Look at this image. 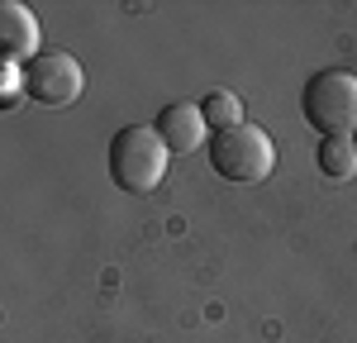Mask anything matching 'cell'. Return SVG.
I'll return each instance as SVG.
<instances>
[{
	"instance_id": "cell-1",
	"label": "cell",
	"mask_w": 357,
	"mask_h": 343,
	"mask_svg": "<svg viewBox=\"0 0 357 343\" xmlns=\"http://www.w3.org/2000/svg\"><path fill=\"white\" fill-rule=\"evenodd\" d=\"M167 162H172V148L162 143L158 124H129V129H119L114 143H110L114 186H124V191H134V196H148V191L162 186Z\"/></svg>"
},
{
	"instance_id": "cell-2",
	"label": "cell",
	"mask_w": 357,
	"mask_h": 343,
	"mask_svg": "<svg viewBox=\"0 0 357 343\" xmlns=\"http://www.w3.org/2000/svg\"><path fill=\"white\" fill-rule=\"evenodd\" d=\"M305 119L324 139H357V77L348 67H324L305 82Z\"/></svg>"
},
{
	"instance_id": "cell-3",
	"label": "cell",
	"mask_w": 357,
	"mask_h": 343,
	"mask_svg": "<svg viewBox=\"0 0 357 343\" xmlns=\"http://www.w3.org/2000/svg\"><path fill=\"white\" fill-rule=\"evenodd\" d=\"M210 167L224 181H262L276 167V143L257 124H234L224 134H210Z\"/></svg>"
},
{
	"instance_id": "cell-4",
	"label": "cell",
	"mask_w": 357,
	"mask_h": 343,
	"mask_svg": "<svg viewBox=\"0 0 357 343\" xmlns=\"http://www.w3.org/2000/svg\"><path fill=\"white\" fill-rule=\"evenodd\" d=\"M82 91H86L82 62H77L72 53H62V48H43V53L24 67V96L38 100V105H48V110L72 105Z\"/></svg>"
},
{
	"instance_id": "cell-5",
	"label": "cell",
	"mask_w": 357,
	"mask_h": 343,
	"mask_svg": "<svg viewBox=\"0 0 357 343\" xmlns=\"http://www.w3.org/2000/svg\"><path fill=\"white\" fill-rule=\"evenodd\" d=\"M0 48H5V62L10 67H29L33 57L43 53L38 20H33V10L20 5V0H5L0 5Z\"/></svg>"
},
{
	"instance_id": "cell-6",
	"label": "cell",
	"mask_w": 357,
	"mask_h": 343,
	"mask_svg": "<svg viewBox=\"0 0 357 343\" xmlns=\"http://www.w3.org/2000/svg\"><path fill=\"white\" fill-rule=\"evenodd\" d=\"M158 134H162V143L172 153H195V148L205 143V134H210V124H205L200 105L176 100V105H167V110L158 114Z\"/></svg>"
},
{
	"instance_id": "cell-7",
	"label": "cell",
	"mask_w": 357,
	"mask_h": 343,
	"mask_svg": "<svg viewBox=\"0 0 357 343\" xmlns=\"http://www.w3.org/2000/svg\"><path fill=\"white\" fill-rule=\"evenodd\" d=\"M319 172L329 181H348L357 172V143L353 139H319Z\"/></svg>"
},
{
	"instance_id": "cell-8",
	"label": "cell",
	"mask_w": 357,
	"mask_h": 343,
	"mask_svg": "<svg viewBox=\"0 0 357 343\" xmlns=\"http://www.w3.org/2000/svg\"><path fill=\"white\" fill-rule=\"evenodd\" d=\"M200 114H205V124L224 134V129H234V124H243V100L234 96V91H210L205 100H200Z\"/></svg>"
},
{
	"instance_id": "cell-9",
	"label": "cell",
	"mask_w": 357,
	"mask_h": 343,
	"mask_svg": "<svg viewBox=\"0 0 357 343\" xmlns=\"http://www.w3.org/2000/svg\"><path fill=\"white\" fill-rule=\"evenodd\" d=\"M353 143H357V139H353Z\"/></svg>"
}]
</instances>
